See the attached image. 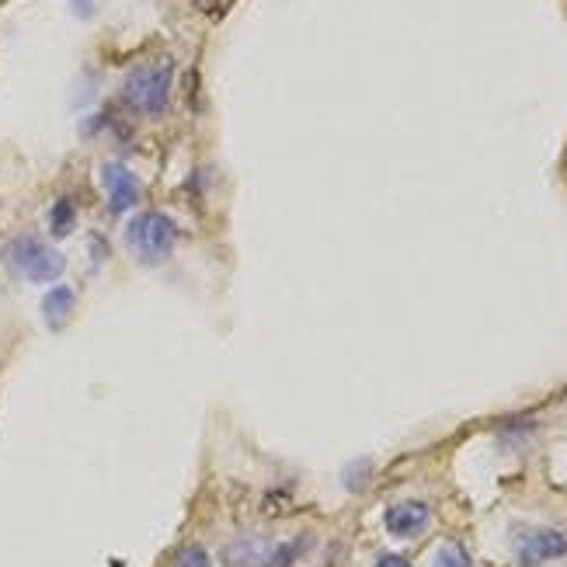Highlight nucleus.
<instances>
[{
  "mask_svg": "<svg viewBox=\"0 0 567 567\" xmlns=\"http://www.w3.org/2000/svg\"><path fill=\"white\" fill-rule=\"evenodd\" d=\"M171 84H174V60H150V63H140L133 74L126 77V94L129 108L140 115H161L167 112L171 105Z\"/></svg>",
  "mask_w": 567,
  "mask_h": 567,
  "instance_id": "obj_1",
  "label": "nucleus"
},
{
  "mask_svg": "<svg viewBox=\"0 0 567 567\" xmlns=\"http://www.w3.org/2000/svg\"><path fill=\"white\" fill-rule=\"evenodd\" d=\"M126 244L143 265H161L171 258L174 244H178V223L161 209H147V213L133 216L126 227Z\"/></svg>",
  "mask_w": 567,
  "mask_h": 567,
  "instance_id": "obj_2",
  "label": "nucleus"
},
{
  "mask_svg": "<svg viewBox=\"0 0 567 567\" xmlns=\"http://www.w3.org/2000/svg\"><path fill=\"white\" fill-rule=\"evenodd\" d=\"M4 265L25 282H32V286H49L63 275L67 261L56 247H49L39 237H18V241L4 247Z\"/></svg>",
  "mask_w": 567,
  "mask_h": 567,
  "instance_id": "obj_3",
  "label": "nucleus"
},
{
  "mask_svg": "<svg viewBox=\"0 0 567 567\" xmlns=\"http://www.w3.org/2000/svg\"><path fill=\"white\" fill-rule=\"evenodd\" d=\"M101 188H105V195H108V209H112L115 216L119 213H129V209L140 202V195H143V185H140V178H136L133 171H129L126 164H119V161H105L101 164Z\"/></svg>",
  "mask_w": 567,
  "mask_h": 567,
  "instance_id": "obj_4",
  "label": "nucleus"
},
{
  "mask_svg": "<svg viewBox=\"0 0 567 567\" xmlns=\"http://www.w3.org/2000/svg\"><path fill=\"white\" fill-rule=\"evenodd\" d=\"M567 554V536L557 533V529H540V533L526 536L519 547V567H540L547 561H557V557Z\"/></svg>",
  "mask_w": 567,
  "mask_h": 567,
  "instance_id": "obj_5",
  "label": "nucleus"
},
{
  "mask_svg": "<svg viewBox=\"0 0 567 567\" xmlns=\"http://www.w3.org/2000/svg\"><path fill=\"white\" fill-rule=\"evenodd\" d=\"M428 519H432L428 505H421V501H401V505L387 508V515H383V526H387L390 536L411 540V536H418L421 529L428 526Z\"/></svg>",
  "mask_w": 567,
  "mask_h": 567,
  "instance_id": "obj_6",
  "label": "nucleus"
},
{
  "mask_svg": "<svg viewBox=\"0 0 567 567\" xmlns=\"http://www.w3.org/2000/svg\"><path fill=\"white\" fill-rule=\"evenodd\" d=\"M74 289L70 286H53L46 296H42V321H46V327H53V331H60L63 324L70 321V314H74Z\"/></svg>",
  "mask_w": 567,
  "mask_h": 567,
  "instance_id": "obj_7",
  "label": "nucleus"
},
{
  "mask_svg": "<svg viewBox=\"0 0 567 567\" xmlns=\"http://www.w3.org/2000/svg\"><path fill=\"white\" fill-rule=\"evenodd\" d=\"M77 227V209L70 199H56L49 209V234L53 237H70Z\"/></svg>",
  "mask_w": 567,
  "mask_h": 567,
  "instance_id": "obj_8",
  "label": "nucleus"
},
{
  "mask_svg": "<svg viewBox=\"0 0 567 567\" xmlns=\"http://www.w3.org/2000/svg\"><path fill=\"white\" fill-rule=\"evenodd\" d=\"M296 557H300V543H279V547L261 561V567H293Z\"/></svg>",
  "mask_w": 567,
  "mask_h": 567,
  "instance_id": "obj_9",
  "label": "nucleus"
},
{
  "mask_svg": "<svg viewBox=\"0 0 567 567\" xmlns=\"http://www.w3.org/2000/svg\"><path fill=\"white\" fill-rule=\"evenodd\" d=\"M234 4H237V0H195V11H199L202 18H209V21H220V18H227V14L234 11Z\"/></svg>",
  "mask_w": 567,
  "mask_h": 567,
  "instance_id": "obj_10",
  "label": "nucleus"
},
{
  "mask_svg": "<svg viewBox=\"0 0 567 567\" xmlns=\"http://www.w3.org/2000/svg\"><path fill=\"white\" fill-rule=\"evenodd\" d=\"M174 567H213V564H209V554L199 547V543H188V547L178 550V561H174Z\"/></svg>",
  "mask_w": 567,
  "mask_h": 567,
  "instance_id": "obj_11",
  "label": "nucleus"
},
{
  "mask_svg": "<svg viewBox=\"0 0 567 567\" xmlns=\"http://www.w3.org/2000/svg\"><path fill=\"white\" fill-rule=\"evenodd\" d=\"M432 567H470V564H467V554H463L460 547H442L439 554H435Z\"/></svg>",
  "mask_w": 567,
  "mask_h": 567,
  "instance_id": "obj_12",
  "label": "nucleus"
},
{
  "mask_svg": "<svg viewBox=\"0 0 567 567\" xmlns=\"http://www.w3.org/2000/svg\"><path fill=\"white\" fill-rule=\"evenodd\" d=\"M373 567H411V561H407V557H401V554H387V557H380V561H376Z\"/></svg>",
  "mask_w": 567,
  "mask_h": 567,
  "instance_id": "obj_13",
  "label": "nucleus"
},
{
  "mask_svg": "<svg viewBox=\"0 0 567 567\" xmlns=\"http://www.w3.org/2000/svg\"><path fill=\"white\" fill-rule=\"evenodd\" d=\"M74 7H77V14H81V18H91V11H94L91 0H74Z\"/></svg>",
  "mask_w": 567,
  "mask_h": 567,
  "instance_id": "obj_14",
  "label": "nucleus"
}]
</instances>
